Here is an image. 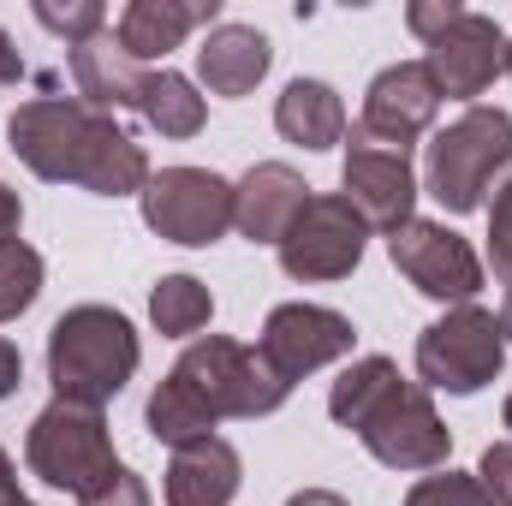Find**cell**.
<instances>
[{
	"instance_id": "1",
	"label": "cell",
	"mask_w": 512,
	"mask_h": 506,
	"mask_svg": "<svg viewBox=\"0 0 512 506\" xmlns=\"http://www.w3.org/2000/svg\"><path fill=\"white\" fill-rule=\"evenodd\" d=\"M6 143L36 179H54V185H84L96 197H131V191L143 197L149 185L143 143H131L108 114L72 96H36L12 108Z\"/></svg>"
},
{
	"instance_id": "2",
	"label": "cell",
	"mask_w": 512,
	"mask_h": 506,
	"mask_svg": "<svg viewBox=\"0 0 512 506\" xmlns=\"http://www.w3.org/2000/svg\"><path fill=\"white\" fill-rule=\"evenodd\" d=\"M286 393H292V381L280 376L256 346L209 334V340L185 346L173 376L149 393V435L167 441V447H191V441H209V429L221 417H268V411H280Z\"/></svg>"
},
{
	"instance_id": "3",
	"label": "cell",
	"mask_w": 512,
	"mask_h": 506,
	"mask_svg": "<svg viewBox=\"0 0 512 506\" xmlns=\"http://www.w3.org/2000/svg\"><path fill=\"white\" fill-rule=\"evenodd\" d=\"M334 423H346L382 465L393 471H435L453 453L447 423L435 417L429 393L411 387L387 358H358L328 393Z\"/></svg>"
},
{
	"instance_id": "4",
	"label": "cell",
	"mask_w": 512,
	"mask_h": 506,
	"mask_svg": "<svg viewBox=\"0 0 512 506\" xmlns=\"http://www.w3.org/2000/svg\"><path fill=\"white\" fill-rule=\"evenodd\" d=\"M137 376V334L120 310L108 304H78L54 322L48 334V381L72 405H108Z\"/></svg>"
},
{
	"instance_id": "5",
	"label": "cell",
	"mask_w": 512,
	"mask_h": 506,
	"mask_svg": "<svg viewBox=\"0 0 512 506\" xmlns=\"http://www.w3.org/2000/svg\"><path fill=\"white\" fill-rule=\"evenodd\" d=\"M507 161H512V114H501V108H465L447 131H435L429 167H423V191L441 209L471 215V209H483V191L495 185V173Z\"/></svg>"
},
{
	"instance_id": "6",
	"label": "cell",
	"mask_w": 512,
	"mask_h": 506,
	"mask_svg": "<svg viewBox=\"0 0 512 506\" xmlns=\"http://www.w3.org/2000/svg\"><path fill=\"white\" fill-rule=\"evenodd\" d=\"M24 459H30V471H36L48 489H66V495H78V501H84L90 489H102V483L120 471L102 411H96V405H72V399H54V405L30 423Z\"/></svg>"
},
{
	"instance_id": "7",
	"label": "cell",
	"mask_w": 512,
	"mask_h": 506,
	"mask_svg": "<svg viewBox=\"0 0 512 506\" xmlns=\"http://www.w3.org/2000/svg\"><path fill=\"white\" fill-rule=\"evenodd\" d=\"M501 358H507L501 316H489L477 304H453L417 340V376H423V387H441V393H477L483 381L501 376Z\"/></svg>"
},
{
	"instance_id": "8",
	"label": "cell",
	"mask_w": 512,
	"mask_h": 506,
	"mask_svg": "<svg viewBox=\"0 0 512 506\" xmlns=\"http://www.w3.org/2000/svg\"><path fill=\"white\" fill-rule=\"evenodd\" d=\"M143 221L167 245H215L233 227V185L209 167H161L143 185Z\"/></svg>"
},
{
	"instance_id": "9",
	"label": "cell",
	"mask_w": 512,
	"mask_h": 506,
	"mask_svg": "<svg viewBox=\"0 0 512 506\" xmlns=\"http://www.w3.org/2000/svg\"><path fill=\"white\" fill-rule=\"evenodd\" d=\"M370 221L346 197H310L280 239V268L292 280H346L364 262Z\"/></svg>"
},
{
	"instance_id": "10",
	"label": "cell",
	"mask_w": 512,
	"mask_h": 506,
	"mask_svg": "<svg viewBox=\"0 0 512 506\" xmlns=\"http://www.w3.org/2000/svg\"><path fill=\"white\" fill-rule=\"evenodd\" d=\"M387 251H393V268H399L423 298L471 304V298L483 292V262H477V251H471L447 221H405L399 233H387Z\"/></svg>"
},
{
	"instance_id": "11",
	"label": "cell",
	"mask_w": 512,
	"mask_h": 506,
	"mask_svg": "<svg viewBox=\"0 0 512 506\" xmlns=\"http://www.w3.org/2000/svg\"><path fill=\"white\" fill-rule=\"evenodd\" d=\"M423 66H429V78H435L441 96L471 102V96H483V90L507 72V30H501L489 12H465V6H459V12L429 36Z\"/></svg>"
},
{
	"instance_id": "12",
	"label": "cell",
	"mask_w": 512,
	"mask_h": 506,
	"mask_svg": "<svg viewBox=\"0 0 512 506\" xmlns=\"http://www.w3.org/2000/svg\"><path fill=\"white\" fill-rule=\"evenodd\" d=\"M346 203L382 227V233H399L411 221V203H417V179H411V155L393 149L382 137H370L364 126L346 131Z\"/></svg>"
},
{
	"instance_id": "13",
	"label": "cell",
	"mask_w": 512,
	"mask_h": 506,
	"mask_svg": "<svg viewBox=\"0 0 512 506\" xmlns=\"http://www.w3.org/2000/svg\"><path fill=\"white\" fill-rule=\"evenodd\" d=\"M352 340H358V328H352L340 310H322V304H280V310L262 322L256 352H262L286 381H298V376H310V370H322V364H334V358H346Z\"/></svg>"
},
{
	"instance_id": "14",
	"label": "cell",
	"mask_w": 512,
	"mask_h": 506,
	"mask_svg": "<svg viewBox=\"0 0 512 506\" xmlns=\"http://www.w3.org/2000/svg\"><path fill=\"white\" fill-rule=\"evenodd\" d=\"M435 114H441V90H435L429 66L423 60H399V66L376 72L358 126L370 137H382V143H393V149H411L423 131L435 126Z\"/></svg>"
},
{
	"instance_id": "15",
	"label": "cell",
	"mask_w": 512,
	"mask_h": 506,
	"mask_svg": "<svg viewBox=\"0 0 512 506\" xmlns=\"http://www.w3.org/2000/svg\"><path fill=\"white\" fill-rule=\"evenodd\" d=\"M304 203H310V185H304L286 161H262V167H251V173L233 185V227H239L251 245H280Z\"/></svg>"
},
{
	"instance_id": "16",
	"label": "cell",
	"mask_w": 512,
	"mask_h": 506,
	"mask_svg": "<svg viewBox=\"0 0 512 506\" xmlns=\"http://www.w3.org/2000/svg\"><path fill=\"white\" fill-rule=\"evenodd\" d=\"M215 18H221V0H197V6H185V0H131L114 18V42L143 66V60L173 54L197 24H215Z\"/></svg>"
},
{
	"instance_id": "17",
	"label": "cell",
	"mask_w": 512,
	"mask_h": 506,
	"mask_svg": "<svg viewBox=\"0 0 512 506\" xmlns=\"http://www.w3.org/2000/svg\"><path fill=\"white\" fill-rule=\"evenodd\" d=\"M268 60H274V48L251 24H215L209 42L197 48V72H203L209 96H227V102L251 96L256 84H262V72H268Z\"/></svg>"
},
{
	"instance_id": "18",
	"label": "cell",
	"mask_w": 512,
	"mask_h": 506,
	"mask_svg": "<svg viewBox=\"0 0 512 506\" xmlns=\"http://www.w3.org/2000/svg\"><path fill=\"white\" fill-rule=\"evenodd\" d=\"M72 78H78V96L96 114H108V108H137L143 102V78L149 72L114 42V30H102V36L72 48Z\"/></svg>"
},
{
	"instance_id": "19",
	"label": "cell",
	"mask_w": 512,
	"mask_h": 506,
	"mask_svg": "<svg viewBox=\"0 0 512 506\" xmlns=\"http://www.w3.org/2000/svg\"><path fill=\"white\" fill-rule=\"evenodd\" d=\"M239 495V453L209 435L173 453L167 465V506H233Z\"/></svg>"
},
{
	"instance_id": "20",
	"label": "cell",
	"mask_w": 512,
	"mask_h": 506,
	"mask_svg": "<svg viewBox=\"0 0 512 506\" xmlns=\"http://www.w3.org/2000/svg\"><path fill=\"white\" fill-rule=\"evenodd\" d=\"M274 126H280L286 143L334 149V143H346V102H340L334 84H322V78H292L286 96L274 102Z\"/></svg>"
},
{
	"instance_id": "21",
	"label": "cell",
	"mask_w": 512,
	"mask_h": 506,
	"mask_svg": "<svg viewBox=\"0 0 512 506\" xmlns=\"http://www.w3.org/2000/svg\"><path fill=\"white\" fill-rule=\"evenodd\" d=\"M137 114L161 131V137H197V131H203V96H197L191 78H179V72H149Z\"/></svg>"
},
{
	"instance_id": "22",
	"label": "cell",
	"mask_w": 512,
	"mask_h": 506,
	"mask_svg": "<svg viewBox=\"0 0 512 506\" xmlns=\"http://www.w3.org/2000/svg\"><path fill=\"white\" fill-rule=\"evenodd\" d=\"M149 316H155L161 334L185 340V334H203V328H209L215 298H209L203 280H191V274H167V280H155V292H149Z\"/></svg>"
},
{
	"instance_id": "23",
	"label": "cell",
	"mask_w": 512,
	"mask_h": 506,
	"mask_svg": "<svg viewBox=\"0 0 512 506\" xmlns=\"http://www.w3.org/2000/svg\"><path fill=\"white\" fill-rule=\"evenodd\" d=\"M42 292V256L24 239H0V322L24 316Z\"/></svg>"
},
{
	"instance_id": "24",
	"label": "cell",
	"mask_w": 512,
	"mask_h": 506,
	"mask_svg": "<svg viewBox=\"0 0 512 506\" xmlns=\"http://www.w3.org/2000/svg\"><path fill=\"white\" fill-rule=\"evenodd\" d=\"M405 506H495V495H489L477 477H465V471H441V477L411 483Z\"/></svg>"
},
{
	"instance_id": "25",
	"label": "cell",
	"mask_w": 512,
	"mask_h": 506,
	"mask_svg": "<svg viewBox=\"0 0 512 506\" xmlns=\"http://www.w3.org/2000/svg\"><path fill=\"white\" fill-rule=\"evenodd\" d=\"M495 203H489V262H495V274L512 280V161L495 173Z\"/></svg>"
},
{
	"instance_id": "26",
	"label": "cell",
	"mask_w": 512,
	"mask_h": 506,
	"mask_svg": "<svg viewBox=\"0 0 512 506\" xmlns=\"http://www.w3.org/2000/svg\"><path fill=\"white\" fill-rule=\"evenodd\" d=\"M36 18H42L48 30H60L72 48L108 30V6H96V0H78V6H54V0H42V6H36Z\"/></svg>"
},
{
	"instance_id": "27",
	"label": "cell",
	"mask_w": 512,
	"mask_h": 506,
	"mask_svg": "<svg viewBox=\"0 0 512 506\" xmlns=\"http://www.w3.org/2000/svg\"><path fill=\"white\" fill-rule=\"evenodd\" d=\"M78 506H155V501H149L143 477H131L126 465H120V471H114V477H108L102 489H90V495H84Z\"/></svg>"
},
{
	"instance_id": "28",
	"label": "cell",
	"mask_w": 512,
	"mask_h": 506,
	"mask_svg": "<svg viewBox=\"0 0 512 506\" xmlns=\"http://www.w3.org/2000/svg\"><path fill=\"white\" fill-rule=\"evenodd\" d=\"M453 12H459V6H453V0H417V6H411V12H405V24H411V30H417V36H423V42H429V36H435V30H441V24H447V18H453Z\"/></svg>"
},
{
	"instance_id": "29",
	"label": "cell",
	"mask_w": 512,
	"mask_h": 506,
	"mask_svg": "<svg viewBox=\"0 0 512 506\" xmlns=\"http://www.w3.org/2000/svg\"><path fill=\"white\" fill-rule=\"evenodd\" d=\"M18 381H24V358H18V346H12V340H0V399H12V393H18Z\"/></svg>"
},
{
	"instance_id": "30",
	"label": "cell",
	"mask_w": 512,
	"mask_h": 506,
	"mask_svg": "<svg viewBox=\"0 0 512 506\" xmlns=\"http://www.w3.org/2000/svg\"><path fill=\"white\" fill-rule=\"evenodd\" d=\"M18 221H24V203H18V191L0 185V239H18Z\"/></svg>"
},
{
	"instance_id": "31",
	"label": "cell",
	"mask_w": 512,
	"mask_h": 506,
	"mask_svg": "<svg viewBox=\"0 0 512 506\" xmlns=\"http://www.w3.org/2000/svg\"><path fill=\"white\" fill-rule=\"evenodd\" d=\"M18 72H24V60H18V48H12V36L0 30V84H18Z\"/></svg>"
},
{
	"instance_id": "32",
	"label": "cell",
	"mask_w": 512,
	"mask_h": 506,
	"mask_svg": "<svg viewBox=\"0 0 512 506\" xmlns=\"http://www.w3.org/2000/svg\"><path fill=\"white\" fill-rule=\"evenodd\" d=\"M0 506H30L18 495V477H12V459H6V453H0Z\"/></svg>"
},
{
	"instance_id": "33",
	"label": "cell",
	"mask_w": 512,
	"mask_h": 506,
	"mask_svg": "<svg viewBox=\"0 0 512 506\" xmlns=\"http://www.w3.org/2000/svg\"><path fill=\"white\" fill-rule=\"evenodd\" d=\"M286 506H346L340 495H328V489H304V495H292Z\"/></svg>"
},
{
	"instance_id": "34",
	"label": "cell",
	"mask_w": 512,
	"mask_h": 506,
	"mask_svg": "<svg viewBox=\"0 0 512 506\" xmlns=\"http://www.w3.org/2000/svg\"><path fill=\"white\" fill-rule=\"evenodd\" d=\"M501 334L512 340V292H507V304H501Z\"/></svg>"
},
{
	"instance_id": "35",
	"label": "cell",
	"mask_w": 512,
	"mask_h": 506,
	"mask_svg": "<svg viewBox=\"0 0 512 506\" xmlns=\"http://www.w3.org/2000/svg\"><path fill=\"white\" fill-rule=\"evenodd\" d=\"M507 72H512V42H507Z\"/></svg>"
},
{
	"instance_id": "36",
	"label": "cell",
	"mask_w": 512,
	"mask_h": 506,
	"mask_svg": "<svg viewBox=\"0 0 512 506\" xmlns=\"http://www.w3.org/2000/svg\"><path fill=\"white\" fill-rule=\"evenodd\" d=\"M507 429H512V399H507Z\"/></svg>"
},
{
	"instance_id": "37",
	"label": "cell",
	"mask_w": 512,
	"mask_h": 506,
	"mask_svg": "<svg viewBox=\"0 0 512 506\" xmlns=\"http://www.w3.org/2000/svg\"><path fill=\"white\" fill-rule=\"evenodd\" d=\"M501 506H512V495H507V501H501Z\"/></svg>"
}]
</instances>
